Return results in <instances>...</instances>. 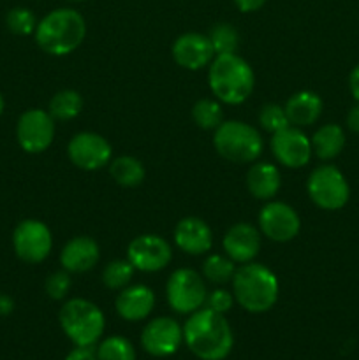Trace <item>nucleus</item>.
<instances>
[{
  "label": "nucleus",
  "mask_w": 359,
  "mask_h": 360,
  "mask_svg": "<svg viewBox=\"0 0 359 360\" xmlns=\"http://www.w3.org/2000/svg\"><path fill=\"white\" fill-rule=\"evenodd\" d=\"M109 174L115 179V183H118L120 186H127V188H132L143 183L144 179V167L137 158L134 157H118L109 164Z\"/></svg>",
  "instance_id": "obj_24"
},
{
  "label": "nucleus",
  "mask_w": 359,
  "mask_h": 360,
  "mask_svg": "<svg viewBox=\"0 0 359 360\" xmlns=\"http://www.w3.org/2000/svg\"><path fill=\"white\" fill-rule=\"evenodd\" d=\"M99 257H101V250L95 239L88 236H77L67 241V245L62 248L60 264L63 271L69 274H80L94 269L95 264L99 262Z\"/></svg>",
  "instance_id": "obj_18"
},
{
  "label": "nucleus",
  "mask_w": 359,
  "mask_h": 360,
  "mask_svg": "<svg viewBox=\"0 0 359 360\" xmlns=\"http://www.w3.org/2000/svg\"><path fill=\"white\" fill-rule=\"evenodd\" d=\"M74 2H83V0H74Z\"/></svg>",
  "instance_id": "obj_41"
},
{
  "label": "nucleus",
  "mask_w": 359,
  "mask_h": 360,
  "mask_svg": "<svg viewBox=\"0 0 359 360\" xmlns=\"http://www.w3.org/2000/svg\"><path fill=\"white\" fill-rule=\"evenodd\" d=\"M97 360H136L132 343L122 336H111L102 341L97 348Z\"/></svg>",
  "instance_id": "obj_30"
},
{
  "label": "nucleus",
  "mask_w": 359,
  "mask_h": 360,
  "mask_svg": "<svg viewBox=\"0 0 359 360\" xmlns=\"http://www.w3.org/2000/svg\"><path fill=\"white\" fill-rule=\"evenodd\" d=\"M213 146L222 158L236 164L256 162L263 153V137L245 122H222L215 129Z\"/></svg>",
  "instance_id": "obj_6"
},
{
  "label": "nucleus",
  "mask_w": 359,
  "mask_h": 360,
  "mask_svg": "<svg viewBox=\"0 0 359 360\" xmlns=\"http://www.w3.org/2000/svg\"><path fill=\"white\" fill-rule=\"evenodd\" d=\"M13 248L18 259L39 264L48 259L53 248V236L48 225L39 220H23L13 232Z\"/></svg>",
  "instance_id": "obj_9"
},
{
  "label": "nucleus",
  "mask_w": 359,
  "mask_h": 360,
  "mask_svg": "<svg viewBox=\"0 0 359 360\" xmlns=\"http://www.w3.org/2000/svg\"><path fill=\"white\" fill-rule=\"evenodd\" d=\"M236 273V262H232L227 255H210L203 262V278L210 283L224 285L232 281Z\"/></svg>",
  "instance_id": "obj_26"
},
{
  "label": "nucleus",
  "mask_w": 359,
  "mask_h": 360,
  "mask_svg": "<svg viewBox=\"0 0 359 360\" xmlns=\"http://www.w3.org/2000/svg\"><path fill=\"white\" fill-rule=\"evenodd\" d=\"M134 271L136 269L129 260H113L102 271V283L109 290H122L132 281Z\"/></svg>",
  "instance_id": "obj_28"
},
{
  "label": "nucleus",
  "mask_w": 359,
  "mask_h": 360,
  "mask_svg": "<svg viewBox=\"0 0 359 360\" xmlns=\"http://www.w3.org/2000/svg\"><path fill=\"white\" fill-rule=\"evenodd\" d=\"M116 313L127 322H139L144 320L155 306V294L146 285H132L122 288L116 297Z\"/></svg>",
  "instance_id": "obj_20"
},
{
  "label": "nucleus",
  "mask_w": 359,
  "mask_h": 360,
  "mask_svg": "<svg viewBox=\"0 0 359 360\" xmlns=\"http://www.w3.org/2000/svg\"><path fill=\"white\" fill-rule=\"evenodd\" d=\"M175 243L183 253L203 255L213 245V234L204 220L197 217H187L176 225Z\"/></svg>",
  "instance_id": "obj_19"
},
{
  "label": "nucleus",
  "mask_w": 359,
  "mask_h": 360,
  "mask_svg": "<svg viewBox=\"0 0 359 360\" xmlns=\"http://www.w3.org/2000/svg\"><path fill=\"white\" fill-rule=\"evenodd\" d=\"M183 341L201 360H224L234 345L231 326L224 315L208 308L190 313L183 326Z\"/></svg>",
  "instance_id": "obj_1"
},
{
  "label": "nucleus",
  "mask_w": 359,
  "mask_h": 360,
  "mask_svg": "<svg viewBox=\"0 0 359 360\" xmlns=\"http://www.w3.org/2000/svg\"><path fill=\"white\" fill-rule=\"evenodd\" d=\"M260 234L275 243L292 241L299 234L301 220L298 213L285 202H270L259 213Z\"/></svg>",
  "instance_id": "obj_14"
},
{
  "label": "nucleus",
  "mask_w": 359,
  "mask_h": 360,
  "mask_svg": "<svg viewBox=\"0 0 359 360\" xmlns=\"http://www.w3.org/2000/svg\"><path fill=\"white\" fill-rule=\"evenodd\" d=\"M234 4L241 13H253V11H259L266 4V0H234Z\"/></svg>",
  "instance_id": "obj_36"
},
{
  "label": "nucleus",
  "mask_w": 359,
  "mask_h": 360,
  "mask_svg": "<svg viewBox=\"0 0 359 360\" xmlns=\"http://www.w3.org/2000/svg\"><path fill=\"white\" fill-rule=\"evenodd\" d=\"M165 297L171 309L190 315L206 302V280L194 269H176L165 285Z\"/></svg>",
  "instance_id": "obj_8"
},
{
  "label": "nucleus",
  "mask_w": 359,
  "mask_h": 360,
  "mask_svg": "<svg viewBox=\"0 0 359 360\" xmlns=\"http://www.w3.org/2000/svg\"><path fill=\"white\" fill-rule=\"evenodd\" d=\"M306 192L312 202L324 211H338L348 202L351 188L334 165H319L313 169L306 181Z\"/></svg>",
  "instance_id": "obj_7"
},
{
  "label": "nucleus",
  "mask_w": 359,
  "mask_h": 360,
  "mask_svg": "<svg viewBox=\"0 0 359 360\" xmlns=\"http://www.w3.org/2000/svg\"><path fill=\"white\" fill-rule=\"evenodd\" d=\"M280 171L270 162H257L246 172V188L250 195L259 200L273 199L280 190Z\"/></svg>",
  "instance_id": "obj_22"
},
{
  "label": "nucleus",
  "mask_w": 359,
  "mask_h": 360,
  "mask_svg": "<svg viewBox=\"0 0 359 360\" xmlns=\"http://www.w3.org/2000/svg\"><path fill=\"white\" fill-rule=\"evenodd\" d=\"M348 88H351L352 97L355 98V102H359V65H355L351 70V76H348Z\"/></svg>",
  "instance_id": "obj_38"
},
{
  "label": "nucleus",
  "mask_w": 359,
  "mask_h": 360,
  "mask_svg": "<svg viewBox=\"0 0 359 360\" xmlns=\"http://www.w3.org/2000/svg\"><path fill=\"white\" fill-rule=\"evenodd\" d=\"M60 326L76 347H94L104 333V313L87 299H70L60 309Z\"/></svg>",
  "instance_id": "obj_5"
},
{
  "label": "nucleus",
  "mask_w": 359,
  "mask_h": 360,
  "mask_svg": "<svg viewBox=\"0 0 359 360\" xmlns=\"http://www.w3.org/2000/svg\"><path fill=\"white\" fill-rule=\"evenodd\" d=\"M192 118L196 125L203 130H215L224 122V111L218 101L213 98H201L194 104Z\"/></svg>",
  "instance_id": "obj_27"
},
{
  "label": "nucleus",
  "mask_w": 359,
  "mask_h": 360,
  "mask_svg": "<svg viewBox=\"0 0 359 360\" xmlns=\"http://www.w3.org/2000/svg\"><path fill=\"white\" fill-rule=\"evenodd\" d=\"M172 250L164 238L157 234H143L132 239L127 248V260L141 273H157L169 266Z\"/></svg>",
  "instance_id": "obj_11"
},
{
  "label": "nucleus",
  "mask_w": 359,
  "mask_h": 360,
  "mask_svg": "<svg viewBox=\"0 0 359 360\" xmlns=\"http://www.w3.org/2000/svg\"><path fill=\"white\" fill-rule=\"evenodd\" d=\"M65 360H97V354L92 347H76Z\"/></svg>",
  "instance_id": "obj_35"
},
{
  "label": "nucleus",
  "mask_w": 359,
  "mask_h": 360,
  "mask_svg": "<svg viewBox=\"0 0 359 360\" xmlns=\"http://www.w3.org/2000/svg\"><path fill=\"white\" fill-rule=\"evenodd\" d=\"M312 151L320 160H331L336 158L345 148V132L336 123H327L322 125L310 139Z\"/></svg>",
  "instance_id": "obj_23"
},
{
  "label": "nucleus",
  "mask_w": 359,
  "mask_h": 360,
  "mask_svg": "<svg viewBox=\"0 0 359 360\" xmlns=\"http://www.w3.org/2000/svg\"><path fill=\"white\" fill-rule=\"evenodd\" d=\"M183 341V329L176 320L158 316L146 323L141 333V345L144 352L153 357H168L180 348Z\"/></svg>",
  "instance_id": "obj_15"
},
{
  "label": "nucleus",
  "mask_w": 359,
  "mask_h": 360,
  "mask_svg": "<svg viewBox=\"0 0 359 360\" xmlns=\"http://www.w3.org/2000/svg\"><path fill=\"white\" fill-rule=\"evenodd\" d=\"M67 155L81 171H99L109 164L113 148L101 134L80 132L67 144Z\"/></svg>",
  "instance_id": "obj_12"
},
{
  "label": "nucleus",
  "mask_w": 359,
  "mask_h": 360,
  "mask_svg": "<svg viewBox=\"0 0 359 360\" xmlns=\"http://www.w3.org/2000/svg\"><path fill=\"white\" fill-rule=\"evenodd\" d=\"M83 109V97L76 90H62L49 101L48 112L56 122H70Z\"/></svg>",
  "instance_id": "obj_25"
},
{
  "label": "nucleus",
  "mask_w": 359,
  "mask_h": 360,
  "mask_svg": "<svg viewBox=\"0 0 359 360\" xmlns=\"http://www.w3.org/2000/svg\"><path fill=\"white\" fill-rule=\"evenodd\" d=\"M7 28L16 35H30L37 28V20L34 13L27 7H14L6 16Z\"/></svg>",
  "instance_id": "obj_31"
},
{
  "label": "nucleus",
  "mask_w": 359,
  "mask_h": 360,
  "mask_svg": "<svg viewBox=\"0 0 359 360\" xmlns=\"http://www.w3.org/2000/svg\"><path fill=\"white\" fill-rule=\"evenodd\" d=\"M87 35L84 18L74 9H55L46 14L35 28V42L44 53L65 56L76 51Z\"/></svg>",
  "instance_id": "obj_4"
},
{
  "label": "nucleus",
  "mask_w": 359,
  "mask_h": 360,
  "mask_svg": "<svg viewBox=\"0 0 359 360\" xmlns=\"http://www.w3.org/2000/svg\"><path fill=\"white\" fill-rule=\"evenodd\" d=\"M4 108H6V102H4V97H2V94H0V116H2V112H4Z\"/></svg>",
  "instance_id": "obj_40"
},
{
  "label": "nucleus",
  "mask_w": 359,
  "mask_h": 360,
  "mask_svg": "<svg viewBox=\"0 0 359 360\" xmlns=\"http://www.w3.org/2000/svg\"><path fill=\"white\" fill-rule=\"evenodd\" d=\"M55 137V120L48 111L28 109L20 116L16 125V139L27 153H42L48 150Z\"/></svg>",
  "instance_id": "obj_10"
},
{
  "label": "nucleus",
  "mask_w": 359,
  "mask_h": 360,
  "mask_svg": "<svg viewBox=\"0 0 359 360\" xmlns=\"http://www.w3.org/2000/svg\"><path fill=\"white\" fill-rule=\"evenodd\" d=\"M213 48L215 55H229V53H236L239 44V35L234 27L229 23H218L211 28L210 35H208Z\"/></svg>",
  "instance_id": "obj_29"
},
{
  "label": "nucleus",
  "mask_w": 359,
  "mask_h": 360,
  "mask_svg": "<svg viewBox=\"0 0 359 360\" xmlns=\"http://www.w3.org/2000/svg\"><path fill=\"white\" fill-rule=\"evenodd\" d=\"M204 304H206V308L211 309V311H217L220 313V315H224V313H227L229 309L232 308V304H234V295H232L231 292L224 290V288H217V290H213L211 294H208Z\"/></svg>",
  "instance_id": "obj_34"
},
{
  "label": "nucleus",
  "mask_w": 359,
  "mask_h": 360,
  "mask_svg": "<svg viewBox=\"0 0 359 360\" xmlns=\"http://www.w3.org/2000/svg\"><path fill=\"white\" fill-rule=\"evenodd\" d=\"M259 123L266 132L275 134L278 130L289 127L287 115H285V109L278 104H266L260 108L259 111Z\"/></svg>",
  "instance_id": "obj_32"
},
{
  "label": "nucleus",
  "mask_w": 359,
  "mask_h": 360,
  "mask_svg": "<svg viewBox=\"0 0 359 360\" xmlns=\"http://www.w3.org/2000/svg\"><path fill=\"white\" fill-rule=\"evenodd\" d=\"M271 151L278 164L289 169H301L312 158V143L299 127H285L271 134Z\"/></svg>",
  "instance_id": "obj_13"
},
{
  "label": "nucleus",
  "mask_w": 359,
  "mask_h": 360,
  "mask_svg": "<svg viewBox=\"0 0 359 360\" xmlns=\"http://www.w3.org/2000/svg\"><path fill=\"white\" fill-rule=\"evenodd\" d=\"M14 309L13 299L7 297V295H0V315H9Z\"/></svg>",
  "instance_id": "obj_39"
},
{
  "label": "nucleus",
  "mask_w": 359,
  "mask_h": 360,
  "mask_svg": "<svg viewBox=\"0 0 359 360\" xmlns=\"http://www.w3.org/2000/svg\"><path fill=\"white\" fill-rule=\"evenodd\" d=\"M172 58L180 67L187 70H199L211 63L215 51L208 35L189 32L180 35L172 44Z\"/></svg>",
  "instance_id": "obj_16"
},
{
  "label": "nucleus",
  "mask_w": 359,
  "mask_h": 360,
  "mask_svg": "<svg viewBox=\"0 0 359 360\" xmlns=\"http://www.w3.org/2000/svg\"><path fill=\"white\" fill-rule=\"evenodd\" d=\"M232 292L236 302L245 311L264 313L277 304L280 285L270 267L246 262L241 264L232 276Z\"/></svg>",
  "instance_id": "obj_3"
},
{
  "label": "nucleus",
  "mask_w": 359,
  "mask_h": 360,
  "mask_svg": "<svg viewBox=\"0 0 359 360\" xmlns=\"http://www.w3.org/2000/svg\"><path fill=\"white\" fill-rule=\"evenodd\" d=\"M46 294L51 297L53 301H62L70 290V276L67 271H58V273L49 274L48 280L44 283Z\"/></svg>",
  "instance_id": "obj_33"
},
{
  "label": "nucleus",
  "mask_w": 359,
  "mask_h": 360,
  "mask_svg": "<svg viewBox=\"0 0 359 360\" xmlns=\"http://www.w3.org/2000/svg\"><path fill=\"white\" fill-rule=\"evenodd\" d=\"M222 245L232 262H252L260 250V232L250 224H236L225 232Z\"/></svg>",
  "instance_id": "obj_17"
},
{
  "label": "nucleus",
  "mask_w": 359,
  "mask_h": 360,
  "mask_svg": "<svg viewBox=\"0 0 359 360\" xmlns=\"http://www.w3.org/2000/svg\"><path fill=\"white\" fill-rule=\"evenodd\" d=\"M208 83L218 101L229 105H238L252 95L256 76L245 58L236 53H229V55H215V58L211 60Z\"/></svg>",
  "instance_id": "obj_2"
},
{
  "label": "nucleus",
  "mask_w": 359,
  "mask_h": 360,
  "mask_svg": "<svg viewBox=\"0 0 359 360\" xmlns=\"http://www.w3.org/2000/svg\"><path fill=\"white\" fill-rule=\"evenodd\" d=\"M347 127L351 132L354 134H359V102L354 105V108H351V111L347 112Z\"/></svg>",
  "instance_id": "obj_37"
},
{
  "label": "nucleus",
  "mask_w": 359,
  "mask_h": 360,
  "mask_svg": "<svg viewBox=\"0 0 359 360\" xmlns=\"http://www.w3.org/2000/svg\"><path fill=\"white\" fill-rule=\"evenodd\" d=\"M284 109L292 127H310L322 115V98L315 91L303 90L292 95Z\"/></svg>",
  "instance_id": "obj_21"
}]
</instances>
